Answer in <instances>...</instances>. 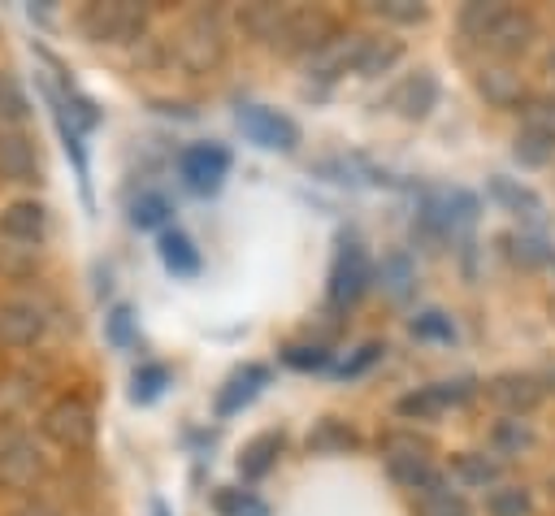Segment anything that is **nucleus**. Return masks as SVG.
Listing matches in <instances>:
<instances>
[{
  "label": "nucleus",
  "instance_id": "f257e3e1",
  "mask_svg": "<svg viewBox=\"0 0 555 516\" xmlns=\"http://www.w3.org/2000/svg\"><path fill=\"white\" fill-rule=\"evenodd\" d=\"M173 48H178V61H182L191 74L217 69V65L225 61V26H221V17H217L212 9L191 13V17L178 26Z\"/></svg>",
  "mask_w": 555,
  "mask_h": 516
},
{
  "label": "nucleus",
  "instance_id": "f03ea898",
  "mask_svg": "<svg viewBox=\"0 0 555 516\" xmlns=\"http://www.w3.org/2000/svg\"><path fill=\"white\" fill-rule=\"evenodd\" d=\"M78 26L95 43H134L147 26V13L139 4H121V0L117 4H87L78 13Z\"/></svg>",
  "mask_w": 555,
  "mask_h": 516
},
{
  "label": "nucleus",
  "instance_id": "7ed1b4c3",
  "mask_svg": "<svg viewBox=\"0 0 555 516\" xmlns=\"http://www.w3.org/2000/svg\"><path fill=\"white\" fill-rule=\"evenodd\" d=\"M382 455H386L390 477L399 486H408V490H421L434 477V468H429V442L416 438V434H403V429L386 434L382 438Z\"/></svg>",
  "mask_w": 555,
  "mask_h": 516
},
{
  "label": "nucleus",
  "instance_id": "20e7f679",
  "mask_svg": "<svg viewBox=\"0 0 555 516\" xmlns=\"http://www.w3.org/2000/svg\"><path fill=\"white\" fill-rule=\"evenodd\" d=\"M234 121H238V130H243L251 143H260V147H269V152H291V147L299 143V126H295L291 117H282L278 108L238 104Z\"/></svg>",
  "mask_w": 555,
  "mask_h": 516
},
{
  "label": "nucleus",
  "instance_id": "39448f33",
  "mask_svg": "<svg viewBox=\"0 0 555 516\" xmlns=\"http://www.w3.org/2000/svg\"><path fill=\"white\" fill-rule=\"evenodd\" d=\"M330 35H334L330 13H321V9H286L273 43L295 56V52H321L330 43Z\"/></svg>",
  "mask_w": 555,
  "mask_h": 516
},
{
  "label": "nucleus",
  "instance_id": "423d86ee",
  "mask_svg": "<svg viewBox=\"0 0 555 516\" xmlns=\"http://www.w3.org/2000/svg\"><path fill=\"white\" fill-rule=\"evenodd\" d=\"M178 173L195 195H212L221 186V178L230 173V152L221 143H191L178 156Z\"/></svg>",
  "mask_w": 555,
  "mask_h": 516
},
{
  "label": "nucleus",
  "instance_id": "0eeeda50",
  "mask_svg": "<svg viewBox=\"0 0 555 516\" xmlns=\"http://www.w3.org/2000/svg\"><path fill=\"white\" fill-rule=\"evenodd\" d=\"M369 282H373V265H369L364 247L360 243H343V251L334 256V269H330V304L334 308L356 304Z\"/></svg>",
  "mask_w": 555,
  "mask_h": 516
},
{
  "label": "nucleus",
  "instance_id": "6e6552de",
  "mask_svg": "<svg viewBox=\"0 0 555 516\" xmlns=\"http://www.w3.org/2000/svg\"><path fill=\"white\" fill-rule=\"evenodd\" d=\"M43 434L61 447H87L95 438V416L82 399H56L48 412H43Z\"/></svg>",
  "mask_w": 555,
  "mask_h": 516
},
{
  "label": "nucleus",
  "instance_id": "1a4fd4ad",
  "mask_svg": "<svg viewBox=\"0 0 555 516\" xmlns=\"http://www.w3.org/2000/svg\"><path fill=\"white\" fill-rule=\"evenodd\" d=\"M39 477H43V455H39V447H35L30 438L13 434L9 442H0V490L22 494V490H30Z\"/></svg>",
  "mask_w": 555,
  "mask_h": 516
},
{
  "label": "nucleus",
  "instance_id": "9d476101",
  "mask_svg": "<svg viewBox=\"0 0 555 516\" xmlns=\"http://www.w3.org/2000/svg\"><path fill=\"white\" fill-rule=\"evenodd\" d=\"M43 308L26 304V299H9L0 304V347L9 351H22V347H35L43 338Z\"/></svg>",
  "mask_w": 555,
  "mask_h": 516
},
{
  "label": "nucleus",
  "instance_id": "9b49d317",
  "mask_svg": "<svg viewBox=\"0 0 555 516\" xmlns=\"http://www.w3.org/2000/svg\"><path fill=\"white\" fill-rule=\"evenodd\" d=\"M533 39H538L533 13H525V9H503V17L490 26V35H486L481 43H486L494 56H520Z\"/></svg>",
  "mask_w": 555,
  "mask_h": 516
},
{
  "label": "nucleus",
  "instance_id": "f8f14e48",
  "mask_svg": "<svg viewBox=\"0 0 555 516\" xmlns=\"http://www.w3.org/2000/svg\"><path fill=\"white\" fill-rule=\"evenodd\" d=\"M48 230V212L39 199H13L0 208V238L4 243H39Z\"/></svg>",
  "mask_w": 555,
  "mask_h": 516
},
{
  "label": "nucleus",
  "instance_id": "ddd939ff",
  "mask_svg": "<svg viewBox=\"0 0 555 516\" xmlns=\"http://www.w3.org/2000/svg\"><path fill=\"white\" fill-rule=\"evenodd\" d=\"M473 395V382H434V386H421V390H412V395H403L399 399V412L403 416H434V412H442V408H451V403H464Z\"/></svg>",
  "mask_w": 555,
  "mask_h": 516
},
{
  "label": "nucleus",
  "instance_id": "4468645a",
  "mask_svg": "<svg viewBox=\"0 0 555 516\" xmlns=\"http://www.w3.org/2000/svg\"><path fill=\"white\" fill-rule=\"evenodd\" d=\"M0 178L4 182H35L39 178V147L22 130L0 134Z\"/></svg>",
  "mask_w": 555,
  "mask_h": 516
},
{
  "label": "nucleus",
  "instance_id": "2eb2a0df",
  "mask_svg": "<svg viewBox=\"0 0 555 516\" xmlns=\"http://www.w3.org/2000/svg\"><path fill=\"white\" fill-rule=\"evenodd\" d=\"M434 100H438V82H434L425 69H416L412 78L395 82L390 95H386V104H390L399 117H425V113L434 108Z\"/></svg>",
  "mask_w": 555,
  "mask_h": 516
},
{
  "label": "nucleus",
  "instance_id": "dca6fc26",
  "mask_svg": "<svg viewBox=\"0 0 555 516\" xmlns=\"http://www.w3.org/2000/svg\"><path fill=\"white\" fill-rule=\"evenodd\" d=\"M416 512L421 516H468V499L451 486V481H442L438 473L416 490Z\"/></svg>",
  "mask_w": 555,
  "mask_h": 516
},
{
  "label": "nucleus",
  "instance_id": "f3484780",
  "mask_svg": "<svg viewBox=\"0 0 555 516\" xmlns=\"http://www.w3.org/2000/svg\"><path fill=\"white\" fill-rule=\"evenodd\" d=\"M264 382H269V373H264L260 364H247L243 373H234V377L221 386V395H217V416H234L238 408H247V403L260 395Z\"/></svg>",
  "mask_w": 555,
  "mask_h": 516
},
{
  "label": "nucleus",
  "instance_id": "a211bd4d",
  "mask_svg": "<svg viewBox=\"0 0 555 516\" xmlns=\"http://www.w3.org/2000/svg\"><path fill=\"white\" fill-rule=\"evenodd\" d=\"M490 399H494L503 412H529V408H538V399H542V386H538L533 377L507 373V377H499V382L490 386Z\"/></svg>",
  "mask_w": 555,
  "mask_h": 516
},
{
  "label": "nucleus",
  "instance_id": "6ab92c4d",
  "mask_svg": "<svg viewBox=\"0 0 555 516\" xmlns=\"http://www.w3.org/2000/svg\"><path fill=\"white\" fill-rule=\"evenodd\" d=\"M477 91H481L490 104H499V108H512V104H520V95H525L520 74H512L507 65H490V69H481Z\"/></svg>",
  "mask_w": 555,
  "mask_h": 516
},
{
  "label": "nucleus",
  "instance_id": "aec40b11",
  "mask_svg": "<svg viewBox=\"0 0 555 516\" xmlns=\"http://www.w3.org/2000/svg\"><path fill=\"white\" fill-rule=\"evenodd\" d=\"M160 260H165V269L178 273V278L199 273V251H195V243H191L182 230H165V234H160Z\"/></svg>",
  "mask_w": 555,
  "mask_h": 516
},
{
  "label": "nucleus",
  "instance_id": "412c9836",
  "mask_svg": "<svg viewBox=\"0 0 555 516\" xmlns=\"http://www.w3.org/2000/svg\"><path fill=\"white\" fill-rule=\"evenodd\" d=\"M282 13H286L282 4H243L238 9V26H243V35L273 43L278 39V26H282Z\"/></svg>",
  "mask_w": 555,
  "mask_h": 516
},
{
  "label": "nucleus",
  "instance_id": "4be33fe9",
  "mask_svg": "<svg viewBox=\"0 0 555 516\" xmlns=\"http://www.w3.org/2000/svg\"><path fill=\"white\" fill-rule=\"evenodd\" d=\"M278 451H282V434H260V438H251V442L243 447V455H238L243 477H264V473L273 468Z\"/></svg>",
  "mask_w": 555,
  "mask_h": 516
},
{
  "label": "nucleus",
  "instance_id": "5701e85b",
  "mask_svg": "<svg viewBox=\"0 0 555 516\" xmlns=\"http://www.w3.org/2000/svg\"><path fill=\"white\" fill-rule=\"evenodd\" d=\"M399 43L395 39H364V48H360V56H356V69L360 74H386L395 61H399Z\"/></svg>",
  "mask_w": 555,
  "mask_h": 516
},
{
  "label": "nucleus",
  "instance_id": "b1692460",
  "mask_svg": "<svg viewBox=\"0 0 555 516\" xmlns=\"http://www.w3.org/2000/svg\"><path fill=\"white\" fill-rule=\"evenodd\" d=\"M490 191H494V199H503L507 208H516V212H525V217H533V221H542V199H538L533 191H525V186H516L512 178H490Z\"/></svg>",
  "mask_w": 555,
  "mask_h": 516
},
{
  "label": "nucleus",
  "instance_id": "393cba45",
  "mask_svg": "<svg viewBox=\"0 0 555 516\" xmlns=\"http://www.w3.org/2000/svg\"><path fill=\"white\" fill-rule=\"evenodd\" d=\"M529 490L525 486H499L486 494V516H529Z\"/></svg>",
  "mask_w": 555,
  "mask_h": 516
},
{
  "label": "nucleus",
  "instance_id": "a878e982",
  "mask_svg": "<svg viewBox=\"0 0 555 516\" xmlns=\"http://www.w3.org/2000/svg\"><path fill=\"white\" fill-rule=\"evenodd\" d=\"M503 9H507V4H464V9H460V30H464L468 39H486L490 26L503 17Z\"/></svg>",
  "mask_w": 555,
  "mask_h": 516
},
{
  "label": "nucleus",
  "instance_id": "bb28decb",
  "mask_svg": "<svg viewBox=\"0 0 555 516\" xmlns=\"http://www.w3.org/2000/svg\"><path fill=\"white\" fill-rule=\"evenodd\" d=\"M516 160L529 165V169L551 165V160H555V139L533 134V130H520V134H516Z\"/></svg>",
  "mask_w": 555,
  "mask_h": 516
},
{
  "label": "nucleus",
  "instance_id": "cd10ccee",
  "mask_svg": "<svg viewBox=\"0 0 555 516\" xmlns=\"http://www.w3.org/2000/svg\"><path fill=\"white\" fill-rule=\"evenodd\" d=\"M130 221H134L139 230H156V225H165V221H169V199H165L160 191L139 195L134 208H130Z\"/></svg>",
  "mask_w": 555,
  "mask_h": 516
},
{
  "label": "nucleus",
  "instance_id": "c85d7f7f",
  "mask_svg": "<svg viewBox=\"0 0 555 516\" xmlns=\"http://www.w3.org/2000/svg\"><path fill=\"white\" fill-rule=\"evenodd\" d=\"M165 386H169V369H165V364H143V369H134L130 399H134V403H152Z\"/></svg>",
  "mask_w": 555,
  "mask_h": 516
},
{
  "label": "nucleus",
  "instance_id": "c756f323",
  "mask_svg": "<svg viewBox=\"0 0 555 516\" xmlns=\"http://www.w3.org/2000/svg\"><path fill=\"white\" fill-rule=\"evenodd\" d=\"M308 447H312V451H351V447H356V434H351L347 425H338V421H321V425L308 434Z\"/></svg>",
  "mask_w": 555,
  "mask_h": 516
},
{
  "label": "nucleus",
  "instance_id": "7c9ffc66",
  "mask_svg": "<svg viewBox=\"0 0 555 516\" xmlns=\"http://www.w3.org/2000/svg\"><path fill=\"white\" fill-rule=\"evenodd\" d=\"M212 507H217L221 516H269V507H264L256 494H247V490H221V494L212 499Z\"/></svg>",
  "mask_w": 555,
  "mask_h": 516
},
{
  "label": "nucleus",
  "instance_id": "2f4dec72",
  "mask_svg": "<svg viewBox=\"0 0 555 516\" xmlns=\"http://www.w3.org/2000/svg\"><path fill=\"white\" fill-rule=\"evenodd\" d=\"M520 130H533V134H546L555 139V100H529L525 104V117H520Z\"/></svg>",
  "mask_w": 555,
  "mask_h": 516
},
{
  "label": "nucleus",
  "instance_id": "473e14b6",
  "mask_svg": "<svg viewBox=\"0 0 555 516\" xmlns=\"http://www.w3.org/2000/svg\"><path fill=\"white\" fill-rule=\"evenodd\" d=\"M382 286H386L395 299H408V291H412V265H408V256H390V260L382 265Z\"/></svg>",
  "mask_w": 555,
  "mask_h": 516
},
{
  "label": "nucleus",
  "instance_id": "72a5a7b5",
  "mask_svg": "<svg viewBox=\"0 0 555 516\" xmlns=\"http://www.w3.org/2000/svg\"><path fill=\"white\" fill-rule=\"evenodd\" d=\"M26 113H30V104H26L22 87L9 74H0V117L4 121H26Z\"/></svg>",
  "mask_w": 555,
  "mask_h": 516
},
{
  "label": "nucleus",
  "instance_id": "f704fd0d",
  "mask_svg": "<svg viewBox=\"0 0 555 516\" xmlns=\"http://www.w3.org/2000/svg\"><path fill=\"white\" fill-rule=\"evenodd\" d=\"M460 477L473 481V486H486V481L499 477V464L486 460V455H460Z\"/></svg>",
  "mask_w": 555,
  "mask_h": 516
},
{
  "label": "nucleus",
  "instance_id": "c9c22d12",
  "mask_svg": "<svg viewBox=\"0 0 555 516\" xmlns=\"http://www.w3.org/2000/svg\"><path fill=\"white\" fill-rule=\"evenodd\" d=\"M108 343L113 347H130L134 343V317H130V308H113V317H108Z\"/></svg>",
  "mask_w": 555,
  "mask_h": 516
},
{
  "label": "nucleus",
  "instance_id": "e433bc0d",
  "mask_svg": "<svg viewBox=\"0 0 555 516\" xmlns=\"http://www.w3.org/2000/svg\"><path fill=\"white\" fill-rule=\"evenodd\" d=\"M386 22H421L425 17V9L421 4H408V0H386V4H373Z\"/></svg>",
  "mask_w": 555,
  "mask_h": 516
},
{
  "label": "nucleus",
  "instance_id": "4c0bfd02",
  "mask_svg": "<svg viewBox=\"0 0 555 516\" xmlns=\"http://www.w3.org/2000/svg\"><path fill=\"white\" fill-rule=\"evenodd\" d=\"M286 364H295V369H325L330 351H321V347H286Z\"/></svg>",
  "mask_w": 555,
  "mask_h": 516
},
{
  "label": "nucleus",
  "instance_id": "58836bf2",
  "mask_svg": "<svg viewBox=\"0 0 555 516\" xmlns=\"http://www.w3.org/2000/svg\"><path fill=\"white\" fill-rule=\"evenodd\" d=\"M412 330H416L421 338H451V321H447L442 312H425V317H416Z\"/></svg>",
  "mask_w": 555,
  "mask_h": 516
},
{
  "label": "nucleus",
  "instance_id": "ea45409f",
  "mask_svg": "<svg viewBox=\"0 0 555 516\" xmlns=\"http://www.w3.org/2000/svg\"><path fill=\"white\" fill-rule=\"evenodd\" d=\"M377 356H382V347H377V343H369V347H360V356H356L351 364H343V377H351V373H364V369H369V364H373Z\"/></svg>",
  "mask_w": 555,
  "mask_h": 516
},
{
  "label": "nucleus",
  "instance_id": "a19ab883",
  "mask_svg": "<svg viewBox=\"0 0 555 516\" xmlns=\"http://www.w3.org/2000/svg\"><path fill=\"white\" fill-rule=\"evenodd\" d=\"M13 516H61V512H56L52 503H39V499H35V503H22Z\"/></svg>",
  "mask_w": 555,
  "mask_h": 516
},
{
  "label": "nucleus",
  "instance_id": "79ce46f5",
  "mask_svg": "<svg viewBox=\"0 0 555 516\" xmlns=\"http://www.w3.org/2000/svg\"><path fill=\"white\" fill-rule=\"evenodd\" d=\"M152 516H169V507H165L160 499H152Z\"/></svg>",
  "mask_w": 555,
  "mask_h": 516
}]
</instances>
